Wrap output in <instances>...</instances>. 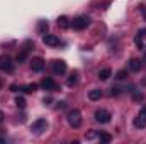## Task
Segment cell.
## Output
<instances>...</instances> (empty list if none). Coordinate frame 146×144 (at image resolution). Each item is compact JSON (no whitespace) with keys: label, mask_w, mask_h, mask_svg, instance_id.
<instances>
[{"label":"cell","mask_w":146,"mask_h":144,"mask_svg":"<svg viewBox=\"0 0 146 144\" xmlns=\"http://www.w3.org/2000/svg\"><path fill=\"white\" fill-rule=\"evenodd\" d=\"M66 120H68V124L72 126L73 129H78V127L82 126V114H80V110H78V108L70 110L68 115H66Z\"/></svg>","instance_id":"6da1fadb"},{"label":"cell","mask_w":146,"mask_h":144,"mask_svg":"<svg viewBox=\"0 0 146 144\" xmlns=\"http://www.w3.org/2000/svg\"><path fill=\"white\" fill-rule=\"evenodd\" d=\"M15 68L14 65V59L9 56V54H2L0 56V71H5V73H12Z\"/></svg>","instance_id":"7a4b0ae2"},{"label":"cell","mask_w":146,"mask_h":144,"mask_svg":"<svg viewBox=\"0 0 146 144\" xmlns=\"http://www.w3.org/2000/svg\"><path fill=\"white\" fill-rule=\"evenodd\" d=\"M72 26H73V29H76V31H83V29H87L90 26V19L87 15H78V17L73 19Z\"/></svg>","instance_id":"3957f363"},{"label":"cell","mask_w":146,"mask_h":144,"mask_svg":"<svg viewBox=\"0 0 146 144\" xmlns=\"http://www.w3.org/2000/svg\"><path fill=\"white\" fill-rule=\"evenodd\" d=\"M46 127H48V120L46 119H37L34 120L33 124H31V132H34V134H42L44 131H46Z\"/></svg>","instance_id":"277c9868"},{"label":"cell","mask_w":146,"mask_h":144,"mask_svg":"<svg viewBox=\"0 0 146 144\" xmlns=\"http://www.w3.org/2000/svg\"><path fill=\"white\" fill-rule=\"evenodd\" d=\"M94 117H95V120L99 122V124H107V122H110V112L109 110H104V108H99L95 114H94Z\"/></svg>","instance_id":"5b68a950"},{"label":"cell","mask_w":146,"mask_h":144,"mask_svg":"<svg viewBox=\"0 0 146 144\" xmlns=\"http://www.w3.org/2000/svg\"><path fill=\"white\" fill-rule=\"evenodd\" d=\"M133 124L136 129H145L146 127V107L139 110V114H138V117H134Z\"/></svg>","instance_id":"8992f818"},{"label":"cell","mask_w":146,"mask_h":144,"mask_svg":"<svg viewBox=\"0 0 146 144\" xmlns=\"http://www.w3.org/2000/svg\"><path fill=\"white\" fill-rule=\"evenodd\" d=\"M51 66H53V71L56 73V75H63V73L66 71V63L63 59H54L51 63Z\"/></svg>","instance_id":"52a82bcc"},{"label":"cell","mask_w":146,"mask_h":144,"mask_svg":"<svg viewBox=\"0 0 146 144\" xmlns=\"http://www.w3.org/2000/svg\"><path fill=\"white\" fill-rule=\"evenodd\" d=\"M42 42H44L46 46L54 48V46H58V44H60V37L54 36V34H42Z\"/></svg>","instance_id":"ba28073f"},{"label":"cell","mask_w":146,"mask_h":144,"mask_svg":"<svg viewBox=\"0 0 146 144\" xmlns=\"http://www.w3.org/2000/svg\"><path fill=\"white\" fill-rule=\"evenodd\" d=\"M31 68H33V71H36V73L42 71V70H44V61H42V58H33Z\"/></svg>","instance_id":"9c48e42d"},{"label":"cell","mask_w":146,"mask_h":144,"mask_svg":"<svg viewBox=\"0 0 146 144\" xmlns=\"http://www.w3.org/2000/svg\"><path fill=\"white\" fill-rule=\"evenodd\" d=\"M41 87H42L44 90H49V92H53V90L58 88V85H56V81H54L53 78H44V80L41 81Z\"/></svg>","instance_id":"30bf717a"},{"label":"cell","mask_w":146,"mask_h":144,"mask_svg":"<svg viewBox=\"0 0 146 144\" xmlns=\"http://www.w3.org/2000/svg\"><path fill=\"white\" fill-rule=\"evenodd\" d=\"M141 68H143V61H139V59H136V58H133V59L129 61V70H131V71L138 73Z\"/></svg>","instance_id":"8fae6325"},{"label":"cell","mask_w":146,"mask_h":144,"mask_svg":"<svg viewBox=\"0 0 146 144\" xmlns=\"http://www.w3.org/2000/svg\"><path fill=\"white\" fill-rule=\"evenodd\" d=\"M88 98L94 100V102H95V100H100V98H102V90H99V88L90 90V92H88Z\"/></svg>","instance_id":"7c38bea8"},{"label":"cell","mask_w":146,"mask_h":144,"mask_svg":"<svg viewBox=\"0 0 146 144\" xmlns=\"http://www.w3.org/2000/svg\"><path fill=\"white\" fill-rule=\"evenodd\" d=\"M110 76H112V71H110V68H104V70H100V71H99V80H102V81L109 80Z\"/></svg>","instance_id":"4fadbf2b"},{"label":"cell","mask_w":146,"mask_h":144,"mask_svg":"<svg viewBox=\"0 0 146 144\" xmlns=\"http://www.w3.org/2000/svg\"><path fill=\"white\" fill-rule=\"evenodd\" d=\"M48 27H49V26H48L46 20H39V22H37V32H39V34H46V32H48Z\"/></svg>","instance_id":"5bb4252c"},{"label":"cell","mask_w":146,"mask_h":144,"mask_svg":"<svg viewBox=\"0 0 146 144\" xmlns=\"http://www.w3.org/2000/svg\"><path fill=\"white\" fill-rule=\"evenodd\" d=\"M76 81H78V73L73 71L72 75L68 76V80H66V85H68V87H75V85H76Z\"/></svg>","instance_id":"9a60e30c"},{"label":"cell","mask_w":146,"mask_h":144,"mask_svg":"<svg viewBox=\"0 0 146 144\" xmlns=\"http://www.w3.org/2000/svg\"><path fill=\"white\" fill-rule=\"evenodd\" d=\"M70 20H68V17L66 15H61V17H58V27H61V29H66L70 24H68Z\"/></svg>","instance_id":"2e32d148"},{"label":"cell","mask_w":146,"mask_h":144,"mask_svg":"<svg viewBox=\"0 0 146 144\" xmlns=\"http://www.w3.org/2000/svg\"><path fill=\"white\" fill-rule=\"evenodd\" d=\"M36 90H37V85H34V83H33V85H26V87L22 88V92H26V93H33V92H36Z\"/></svg>","instance_id":"e0dca14e"},{"label":"cell","mask_w":146,"mask_h":144,"mask_svg":"<svg viewBox=\"0 0 146 144\" xmlns=\"http://www.w3.org/2000/svg\"><path fill=\"white\" fill-rule=\"evenodd\" d=\"M15 105L19 108H24L26 107V98L24 97H15Z\"/></svg>","instance_id":"ac0fdd59"},{"label":"cell","mask_w":146,"mask_h":144,"mask_svg":"<svg viewBox=\"0 0 146 144\" xmlns=\"http://www.w3.org/2000/svg\"><path fill=\"white\" fill-rule=\"evenodd\" d=\"M99 141H100V143H110V141H112V137H110V134L102 132V134L99 136Z\"/></svg>","instance_id":"d6986e66"},{"label":"cell","mask_w":146,"mask_h":144,"mask_svg":"<svg viewBox=\"0 0 146 144\" xmlns=\"http://www.w3.org/2000/svg\"><path fill=\"white\" fill-rule=\"evenodd\" d=\"M26 58H27V49H24L22 53H19V54H17V63H24V61H26Z\"/></svg>","instance_id":"ffe728a7"},{"label":"cell","mask_w":146,"mask_h":144,"mask_svg":"<svg viewBox=\"0 0 146 144\" xmlns=\"http://www.w3.org/2000/svg\"><path fill=\"white\" fill-rule=\"evenodd\" d=\"M126 76H127V71H126V70H121V71L115 73V78H117V80H124Z\"/></svg>","instance_id":"44dd1931"},{"label":"cell","mask_w":146,"mask_h":144,"mask_svg":"<svg viewBox=\"0 0 146 144\" xmlns=\"http://www.w3.org/2000/svg\"><path fill=\"white\" fill-rule=\"evenodd\" d=\"M134 42H136L138 49H145V44H143V39L141 37H134Z\"/></svg>","instance_id":"7402d4cb"},{"label":"cell","mask_w":146,"mask_h":144,"mask_svg":"<svg viewBox=\"0 0 146 144\" xmlns=\"http://www.w3.org/2000/svg\"><path fill=\"white\" fill-rule=\"evenodd\" d=\"M119 93H121V88H119V87H112V88H110V95H112V97H114V95H119Z\"/></svg>","instance_id":"603a6c76"},{"label":"cell","mask_w":146,"mask_h":144,"mask_svg":"<svg viewBox=\"0 0 146 144\" xmlns=\"http://www.w3.org/2000/svg\"><path fill=\"white\" fill-rule=\"evenodd\" d=\"M136 37L145 39V37H146V27H145V29H139V31H138V34H136Z\"/></svg>","instance_id":"cb8c5ba5"},{"label":"cell","mask_w":146,"mask_h":144,"mask_svg":"<svg viewBox=\"0 0 146 144\" xmlns=\"http://www.w3.org/2000/svg\"><path fill=\"white\" fill-rule=\"evenodd\" d=\"M133 98H134V100H143V98H145V95H143V93H134V97H133Z\"/></svg>","instance_id":"d4e9b609"},{"label":"cell","mask_w":146,"mask_h":144,"mask_svg":"<svg viewBox=\"0 0 146 144\" xmlns=\"http://www.w3.org/2000/svg\"><path fill=\"white\" fill-rule=\"evenodd\" d=\"M42 102H44V105H49V104H51V97H44Z\"/></svg>","instance_id":"484cf974"},{"label":"cell","mask_w":146,"mask_h":144,"mask_svg":"<svg viewBox=\"0 0 146 144\" xmlns=\"http://www.w3.org/2000/svg\"><path fill=\"white\" fill-rule=\"evenodd\" d=\"M58 107H60V108H65V107H66V104H65V102H60V104H58Z\"/></svg>","instance_id":"4316f807"},{"label":"cell","mask_w":146,"mask_h":144,"mask_svg":"<svg viewBox=\"0 0 146 144\" xmlns=\"http://www.w3.org/2000/svg\"><path fill=\"white\" fill-rule=\"evenodd\" d=\"M87 137H88V139H92V137H95V134H94V132H88V134H87Z\"/></svg>","instance_id":"83f0119b"},{"label":"cell","mask_w":146,"mask_h":144,"mask_svg":"<svg viewBox=\"0 0 146 144\" xmlns=\"http://www.w3.org/2000/svg\"><path fill=\"white\" fill-rule=\"evenodd\" d=\"M2 122H3V112L0 110V124H2Z\"/></svg>","instance_id":"f1b7e54d"},{"label":"cell","mask_w":146,"mask_h":144,"mask_svg":"<svg viewBox=\"0 0 146 144\" xmlns=\"http://www.w3.org/2000/svg\"><path fill=\"white\" fill-rule=\"evenodd\" d=\"M143 63H146V49H145V56H143Z\"/></svg>","instance_id":"f546056e"},{"label":"cell","mask_w":146,"mask_h":144,"mask_svg":"<svg viewBox=\"0 0 146 144\" xmlns=\"http://www.w3.org/2000/svg\"><path fill=\"white\" fill-rule=\"evenodd\" d=\"M0 143H5V139H3V137H0Z\"/></svg>","instance_id":"4dcf8cb0"}]
</instances>
